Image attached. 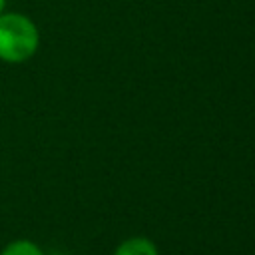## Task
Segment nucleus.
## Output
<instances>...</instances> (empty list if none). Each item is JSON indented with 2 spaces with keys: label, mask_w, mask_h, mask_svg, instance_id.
Listing matches in <instances>:
<instances>
[{
  "label": "nucleus",
  "mask_w": 255,
  "mask_h": 255,
  "mask_svg": "<svg viewBox=\"0 0 255 255\" xmlns=\"http://www.w3.org/2000/svg\"><path fill=\"white\" fill-rule=\"evenodd\" d=\"M40 46L38 26L20 12L0 14V60L22 64L30 60Z\"/></svg>",
  "instance_id": "1"
},
{
  "label": "nucleus",
  "mask_w": 255,
  "mask_h": 255,
  "mask_svg": "<svg viewBox=\"0 0 255 255\" xmlns=\"http://www.w3.org/2000/svg\"><path fill=\"white\" fill-rule=\"evenodd\" d=\"M114 255H159V249L151 239L135 235V237L124 239L114 249Z\"/></svg>",
  "instance_id": "2"
},
{
  "label": "nucleus",
  "mask_w": 255,
  "mask_h": 255,
  "mask_svg": "<svg viewBox=\"0 0 255 255\" xmlns=\"http://www.w3.org/2000/svg\"><path fill=\"white\" fill-rule=\"evenodd\" d=\"M0 255H44L42 247L30 239H16L12 243H8Z\"/></svg>",
  "instance_id": "3"
},
{
  "label": "nucleus",
  "mask_w": 255,
  "mask_h": 255,
  "mask_svg": "<svg viewBox=\"0 0 255 255\" xmlns=\"http://www.w3.org/2000/svg\"><path fill=\"white\" fill-rule=\"evenodd\" d=\"M4 8H6V0H0V14L4 12Z\"/></svg>",
  "instance_id": "4"
}]
</instances>
